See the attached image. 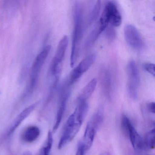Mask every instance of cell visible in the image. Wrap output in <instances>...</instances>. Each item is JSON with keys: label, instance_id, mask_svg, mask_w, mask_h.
<instances>
[{"label": "cell", "instance_id": "cell-1", "mask_svg": "<svg viewBox=\"0 0 155 155\" xmlns=\"http://www.w3.org/2000/svg\"><path fill=\"white\" fill-rule=\"evenodd\" d=\"M73 30L70 57V66L74 67L78 57L80 45L83 34V8L77 3L73 8Z\"/></svg>", "mask_w": 155, "mask_h": 155}, {"label": "cell", "instance_id": "cell-2", "mask_svg": "<svg viewBox=\"0 0 155 155\" xmlns=\"http://www.w3.org/2000/svg\"><path fill=\"white\" fill-rule=\"evenodd\" d=\"M51 49V47L50 45L46 46L38 54L35 58L31 67L30 81L27 87V90L23 95V97H26L30 95L36 88L40 74L41 71L49 54Z\"/></svg>", "mask_w": 155, "mask_h": 155}, {"label": "cell", "instance_id": "cell-3", "mask_svg": "<svg viewBox=\"0 0 155 155\" xmlns=\"http://www.w3.org/2000/svg\"><path fill=\"white\" fill-rule=\"evenodd\" d=\"M68 44V36H64L60 41L55 56L51 61L50 72L54 80L59 81L66 51Z\"/></svg>", "mask_w": 155, "mask_h": 155}, {"label": "cell", "instance_id": "cell-4", "mask_svg": "<svg viewBox=\"0 0 155 155\" xmlns=\"http://www.w3.org/2000/svg\"><path fill=\"white\" fill-rule=\"evenodd\" d=\"M98 21L106 27L109 23L113 27L120 26L122 17L115 3L110 1L107 3Z\"/></svg>", "mask_w": 155, "mask_h": 155}, {"label": "cell", "instance_id": "cell-5", "mask_svg": "<svg viewBox=\"0 0 155 155\" xmlns=\"http://www.w3.org/2000/svg\"><path fill=\"white\" fill-rule=\"evenodd\" d=\"M82 123L77 121L74 113H72L67 120L64 131L60 140L58 148L61 149L76 137Z\"/></svg>", "mask_w": 155, "mask_h": 155}, {"label": "cell", "instance_id": "cell-6", "mask_svg": "<svg viewBox=\"0 0 155 155\" xmlns=\"http://www.w3.org/2000/svg\"><path fill=\"white\" fill-rule=\"evenodd\" d=\"M127 90L132 98L137 97L138 90L140 84V76L138 69L134 61H131L127 66Z\"/></svg>", "mask_w": 155, "mask_h": 155}, {"label": "cell", "instance_id": "cell-7", "mask_svg": "<svg viewBox=\"0 0 155 155\" xmlns=\"http://www.w3.org/2000/svg\"><path fill=\"white\" fill-rule=\"evenodd\" d=\"M121 126L125 134L129 137L134 149L136 150L143 149V139L126 115H122L121 117Z\"/></svg>", "mask_w": 155, "mask_h": 155}, {"label": "cell", "instance_id": "cell-8", "mask_svg": "<svg viewBox=\"0 0 155 155\" xmlns=\"http://www.w3.org/2000/svg\"><path fill=\"white\" fill-rule=\"evenodd\" d=\"M96 59L95 54H90L81 61L79 65L72 70L67 78L69 83L71 86L74 84L84 73L88 70L95 62Z\"/></svg>", "mask_w": 155, "mask_h": 155}, {"label": "cell", "instance_id": "cell-9", "mask_svg": "<svg viewBox=\"0 0 155 155\" xmlns=\"http://www.w3.org/2000/svg\"><path fill=\"white\" fill-rule=\"evenodd\" d=\"M71 93V88L67 87H61L60 89L59 103L57 111L56 120L53 127V132H56L62 120L67 107V103Z\"/></svg>", "mask_w": 155, "mask_h": 155}, {"label": "cell", "instance_id": "cell-10", "mask_svg": "<svg viewBox=\"0 0 155 155\" xmlns=\"http://www.w3.org/2000/svg\"><path fill=\"white\" fill-rule=\"evenodd\" d=\"M125 40L128 45L136 50H141L144 46L143 39L137 28L128 24L124 29Z\"/></svg>", "mask_w": 155, "mask_h": 155}, {"label": "cell", "instance_id": "cell-11", "mask_svg": "<svg viewBox=\"0 0 155 155\" xmlns=\"http://www.w3.org/2000/svg\"><path fill=\"white\" fill-rule=\"evenodd\" d=\"M39 102H35L31 104L30 106H28L27 108L23 110L18 116L16 117L14 121L12 122L11 127H10L8 130L7 132V136H10L16 130L18 127L23 122V120L27 118L31 113L36 108V107L38 105Z\"/></svg>", "mask_w": 155, "mask_h": 155}, {"label": "cell", "instance_id": "cell-12", "mask_svg": "<svg viewBox=\"0 0 155 155\" xmlns=\"http://www.w3.org/2000/svg\"><path fill=\"white\" fill-rule=\"evenodd\" d=\"M101 86L104 92L108 97H110L112 91V79L111 73L107 68L102 69L101 72Z\"/></svg>", "mask_w": 155, "mask_h": 155}, {"label": "cell", "instance_id": "cell-13", "mask_svg": "<svg viewBox=\"0 0 155 155\" xmlns=\"http://www.w3.org/2000/svg\"><path fill=\"white\" fill-rule=\"evenodd\" d=\"M40 135V130L36 126L27 127L21 135L22 140L26 143H32L36 140Z\"/></svg>", "mask_w": 155, "mask_h": 155}, {"label": "cell", "instance_id": "cell-14", "mask_svg": "<svg viewBox=\"0 0 155 155\" xmlns=\"http://www.w3.org/2000/svg\"><path fill=\"white\" fill-rule=\"evenodd\" d=\"M97 84V80L96 78H93L83 88L78 97V101H86L90 97L96 89Z\"/></svg>", "mask_w": 155, "mask_h": 155}, {"label": "cell", "instance_id": "cell-15", "mask_svg": "<svg viewBox=\"0 0 155 155\" xmlns=\"http://www.w3.org/2000/svg\"><path fill=\"white\" fill-rule=\"evenodd\" d=\"M97 130L88 122L86 127L82 142L87 150H88L92 146Z\"/></svg>", "mask_w": 155, "mask_h": 155}, {"label": "cell", "instance_id": "cell-16", "mask_svg": "<svg viewBox=\"0 0 155 155\" xmlns=\"http://www.w3.org/2000/svg\"><path fill=\"white\" fill-rule=\"evenodd\" d=\"M102 29L97 24L96 28L92 31L88 36L85 43V48L86 49H88L93 46L97 40L100 35L103 32Z\"/></svg>", "mask_w": 155, "mask_h": 155}, {"label": "cell", "instance_id": "cell-17", "mask_svg": "<svg viewBox=\"0 0 155 155\" xmlns=\"http://www.w3.org/2000/svg\"><path fill=\"white\" fill-rule=\"evenodd\" d=\"M104 119V109L102 107H100L97 112L94 114L91 120L89 121L90 123L97 130L103 122Z\"/></svg>", "mask_w": 155, "mask_h": 155}, {"label": "cell", "instance_id": "cell-18", "mask_svg": "<svg viewBox=\"0 0 155 155\" xmlns=\"http://www.w3.org/2000/svg\"><path fill=\"white\" fill-rule=\"evenodd\" d=\"M155 129L149 131L143 141V149L150 150L155 147Z\"/></svg>", "mask_w": 155, "mask_h": 155}, {"label": "cell", "instance_id": "cell-19", "mask_svg": "<svg viewBox=\"0 0 155 155\" xmlns=\"http://www.w3.org/2000/svg\"><path fill=\"white\" fill-rule=\"evenodd\" d=\"M53 137L51 131L48 133V137L45 144L39 151L38 155H51V151L53 144Z\"/></svg>", "mask_w": 155, "mask_h": 155}, {"label": "cell", "instance_id": "cell-20", "mask_svg": "<svg viewBox=\"0 0 155 155\" xmlns=\"http://www.w3.org/2000/svg\"><path fill=\"white\" fill-rule=\"evenodd\" d=\"M101 8V2L97 1L92 9L88 20V26H90L95 22L99 16Z\"/></svg>", "mask_w": 155, "mask_h": 155}, {"label": "cell", "instance_id": "cell-21", "mask_svg": "<svg viewBox=\"0 0 155 155\" xmlns=\"http://www.w3.org/2000/svg\"><path fill=\"white\" fill-rule=\"evenodd\" d=\"M106 30V36L109 41H113L116 38V33L114 27L112 26H107Z\"/></svg>", "mask_w": 155, "mask_h": 155}, {"label": "cell", "instance_id": "cell-22", "mask_svg": "<svg viewBox=\"0 0 155 155\" xmlns=\"http://www.w3.org/2000/svg\"><path fill=\"white\" fill-rule=\"evenodd\" d=\"M143 67L145 71L150 75L155 77V65L150 63H145L143 65Z\"/></svg>", "mask_w": 155, "mask_h": 155}, {"label": "cell", "instance_id": "cell-23", "mask_svg": "<svg viewBox=\"0 0 155 155\" xmlns=\"http://www.w3.org/2000/svg\"><path fill=\"white\" fill-rule=\"evenodd\" d=\"M87 151V150L83 143L82 142L80 143L77 149L76 155H85V153Z\"/></svg>", "mask_w": 155, "mask_h": 155}, {"label": "cell", "instance_id": "cell-24", "mask_svg": "<svg viewBox=\"0 0 155 155\" xmlns=\"http://www.w3.org/2000/svg\"><path fill=\"white\" fill-rule=\"evenodd\" d=\"M147 108L148 110L150 113L155 114V103L154 102H150L147 105Z\"/></svg>", "mask_w": 155, "mask_h": 155}, {"label": "cell", "instance_id": "cell-25", "mask_svg": "<svg viewBox=\"0 0 155 155\" xmlns=\"http://www.w3.org/2000/svg\"><path fill=\"white\" fill-rule=\"evenodd\" d=\"M22 155H32V153L30 151H25Z\"/></svg>", "mask_w": 155, "mask_h": 155}]
</instances>
